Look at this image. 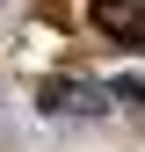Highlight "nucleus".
I'll return each instance as SVG.
<instances>
[{
	"label": "nucleus",
	"instance_id": "1",
	"mask_svg": "<svg viewBox=\"0 0 145 152\" xmlns=\"http://www.w3.org/2000/svg\"><path fill=\"white\" fill-rule=\"evenodd\" d=\"M87 15H94L102 36H116V44H138V51H145V0H87Z\"/></svg>",
	"mask_w": 145,
	"mask_h": 152
},
{
	"label": "nucleus",
	"instance_id": "2",
	"mask_svg": "<svg viewBox=\"0 0 145 152\" xmlns=\"http://www.w3.org/2000/svg\"><path fill=\"white\" fill-rule=\"evenodd\" d=\"M36 102L58 116V109H72V116H102L109 109V87H80V80H44V94Z\"/></svg>",
	"mask_w": 145,
	"mask_h": 152
}]
</instances>
